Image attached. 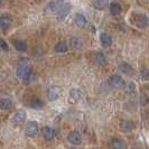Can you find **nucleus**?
<instances>
[{"mask_svg":"<svg viewBox=\"0 0 149 149\" xmlns=\"http://www.w3.org/2000/svg\"><path fill=\"white\" fill-rule=\"evenodd\" d=\"M68 49V45L65 42H58L55 45V52L56 53H66Z\"/></svg>","mask_w":149,"mask_h":149,"instance_id":"nucleus-21","label":"nucleus"},{"mask_svg":"<svg viewBox=\"0 0 149 149\" xmlns=\"http://www.w3.org/2000/svg\"><path fill=\"white\" fill-rule=\"evenodd\" d=\"M70 10H71V5H70V3H64V2H62L60 5V7H58V9L56 10L58 20H64L65 17L68 15Z\"/></svg>","mask_w":149,"mask_h":149,"instance_id":"nucleus-3","label":"nucleus"},{"mask_svg":"<svg viewBox=\"0 0 149 149\" xmlns=\"http://www.w3.org/2000/svg\"><path fill=\"white\" fill-rule=\"evenodd\" d=\"M111 148L112 149H127V145L126 142L121 139H114L111 142Z\"/></svg>","mask_w":149,"mask_h":149,"instance_id":"nucleus-20","label":"nucleus"},{"mask_svg":"<svg viewBox=\"0 0 149 149\" xmlns=\"http://www.w3.org/2000/svg\"><path fill=\"white\" fill-rule=\"evenodd\" d=\"M26 119V112L22 111V110H19V111H16L11 118H10V123L14 125V126H19L22 125V122Z\"/></svg>","mask_w":149,"mask_h":149,"instance_id":"nucleus-2","label":"nucleus"},{"mask_svg":"<svg viewBox=\"0 0 149 149\" xmlns=\"http://www.w3.org/2000/svg\"><path fill=\"white\" fill-rule=\"evenodd\" d=\"M43 136H44V138L46 140L49 141V140H52L53 138L55 137V130L52 127L46 126V127L43 128Z\"/></svg>","mask_w":149,"mask_h":149,"instance_id":"nucleus-12","label":"nucleus"},{"mask_svg":"<svg viewBox=\"0 0 149 149\" xmlns=\"http://www.w3.org/2000/svg\"><path fill=\"white\" fill-rule=\"evenodd\" d=\"M25 132L28 137H35L38 134V123L36 121H29L25 128Z\"/></svg>","mask_w":149,"mask_h":149,"instance_id":"nucleus-5","label":"nucleus"},{"mask_svg":"<svg viewBox=\"0 0 149 149\" xmlns=\"http://www.w3.org/2000/svg\"><path fill=\"white\" fill-rule=\"evenodd\" d=\"M67 140L74 146H79L82 143V136L79 131H71L67 136Z\"/></svg>","mask_w":149,"mask_h":149,"instance_id":"nucleus-6","label":"nucleus"},{"mask_svg":"<svg viewBox=\"0 0 149 149\" xmlns=\"http://www.w3.org/2000/svg\"><path fill=\"white\" fill-rule=\"evenodd\" d=\"M70 45L74 49H82L84 46V40L81 37H72L70 39Z\"/></svg>","mask_w":149,"mask_h":149,"instance_id":"nucleus-9","label":"nucleus"},{"mask_svg":"<svg viewBox=\"0 0 149 149\" xmlns=\"http://www.w3.org/2000/svg\"><path fill=\"white\" fill-rule=\"evenodd\" d=\"M107 5H108V2H107L105 0L104 1H103V0H97V1H93V2H92V6L95 7L97 9H100V10H101V9H104V7Z\"/></svg>","mask_w":149,"mask_h":149,"instance_id":"nucleus-24","label":"nucleus"},{"mask_svg":"<svg viewBox=\"0 0 149 149\" xmlns=\"http://www.w3.org/2000/svg\"><path fill=\"white\" fill-rule=\"evenodd\" d=\"M100 40H101V44L105 47H109L112 44V37L107 33H102L100 35Z\"/></svg>","mask_w":149,"mask_h":149,"instance_id":"nucleus-17","label":"nucleus"},{"mask_svg":"<svg viewBox=\"0 0 149 149\" xmlns=\"http://www.w3.org/2000/svg\"><path fill=\"white\" fill-rule=\"evenodd\" d=\"M61 95V89L60 86L53 85L47 90V97L49 101H56Z\"/></svg>","mask_w":149,"mask_h":149,"instance_id":"nucleus-7","label":"nucleus"},{"mask_svg":"<svg viewBox=\"0 0 149 149\" xmlns=\"http://www.w3.org/2000/svg\"><path fill=\"white\" fill-rule=\"evenodd\" d=\"M0 48L2 51H8L9 49V46H8L7 42L5 39H2V38H0Z\"/></svg>","mask_w":149,"mask_h":149,"instance_id":"nucleus-26","label":"nucleus"},{"mask_svg":"<svg viewBox=\"0 0 149 149\" xmlns=\"http://www.w3.org/2000/svg\"><path fill=\"white\" fill-rule=\"evenodd\" d=\"M11 25V18L9 15H2L0 16V27L3 29H7Z\"/></svg>","mask_w":149,"mask_h":149,"instance_id":"nucleus-13","label":"nucleus"},{"mask_svg":"<svg viewBox=\"0 0 149 149\" xmlns=\"http://www.w3.org/2000/svg\"><path fill=\"white\" fill-rule=\"evenodd\" d=\"M132 70H134L132 66L127 62H121L119 64V71L122 72L123 74H130L132 72Z\"/></svg>","mask_w":149,"mask_h":149,"instance_id":"nucleus-16","label":"nucleus"},{"mask_svg":"<svg viewBox=\"0 0 149 149\" xmlns=\"http://www.w3.org/2000/svg\"><path fill=\"white\" fill-rule=\"evenodd\" d=\"M109 9H110L111 15L117 16L121 13L122 7H121V5H120L119 2H111V3H110V6H109Z\"/></svg>","mask_w":149,"mask_h":149,"instance_id":"nucleus-15","label":"nucleus"},{"mask_svg":"<svg viewBox=\"0 0 149 149\" xmlns=\"http://www.w3.org/2000/svg\"><path fill=\"white\" fill-rule=\"evenodd\" d=\"M120 129L122 132H131L134 130V122L130 120H122L120 123Z\"/></svg>","mask_w":149,"mask_h":149,"instance_id":"nucleus-10","label":"nucleus"},{"mask_svg":"<svg viewBox=\"0 0 149 149\" xmlns=\"http://www.w3.org/2000/svg\"><path fill=\"white\" fill-rule=\"evenodd\" d=\"M17 76L22 80V82L28 84L33 79V70L29 65V60L28 58H22L18 62L17 64V70H16Z\"/></svg>","mask_w":149,"mask_h":149,"instance_id":"nucleus-1","label":"nucleus"},{"mask_svg":"<svg viewBox=\"0 0 149 149\" xmlns=\"http://www.w3.org/2000/svg\"><path fill=\"white\" fill-rule=\"evenodd\" d=\"M30 105H31L33 109L39 110V109H42V108L44 107V102H43L39 97H34V99L31 100V102H30Z\"/></svg>","mask_w":149,"mask_h":149,"instance_id":"nucleus-23","label":"nucleus"},{"mask_svg":"<svg viewBox=\"0 0 149 149\" xmlns=\"http://www.w3.org/2000/svg\"><path fill=\"white\" fill-rule=\"evenodd\" d=\"M62 2H51V3H48V6H47V11H51V13H56V10L58 9L60 7V5Z\"/></svg>","mask_w":149,"mask_h":149,"instance_id":"nucleus-25","label":"nucleus"},{"mask_svg":"<svg viewBox=\"0 0 149 149\" xmlns=\"http://www.w3.org/2000/svg\"><path fill=\"white\" fill-rule=\"evenodd\" d=\"M123 83H125L123 79L118 74H113L108 79V84H109L111 88H114V89L121 88V86L123 85Z\"/></svg>","mask_w":149,"mask_h":149,"instance_id":"nucleus-4","label":"nucleus"},{"mask_svg":"<svg viewBox=\"0 0 149 149\" xmlns=\"http://www.w3.org/2000/svg\"><path fill=\"white\" fill-rule=\"evenodd\" d=\"M13 107V101L8 97H2L0 99V109L2 110H9Z\"/></svg>","mask_w":149,"mask_h":149,"instance_id":"nucleus-19","label":"nucleus"},{"mask_svg":"<svg viewBox=\"0 0 149 149\" xmlns=\"http://www.w3.org/2000/svg\"><path fill=\"white\" fill-rule=\"evenodd\" d=\"M75 24L79 26V27H85L86 25H88V19H86V17L82 14H76L75 15Z\"/></svg>","mask_w":149,"mask_h":149,"instance_id":"nucleus-14","label":"nucleus"},{"mask_svg":"<svg viewBox=\"0 0 149 149\" xmlns=\"http://www.w3.org/2000/svg\"><path fill=\"white\" fill-rule=\"evenodd\" d=\"M70 95H71V99H73L74 101H79V100H81L82 99V91L79 89H72L71 90V92H70Z\"/></svg>","mask_w":149,"mask_h":149,"instance_id":"nucleus-22","label":"nucleus"},{"mask_svg":"<svg viewBox=\"0 0 149 149\" xmlns=\"http://www.w3.org/2000/svg\"><path fill=\"white\" fill-rule=\"evenodd\" d=\"M137 18L134 19V24L139 28H146L148 26V18L146 15H137Z\"/></svg>","mask_w":149,"mask_h":149,"instance_id":"nucleus-8","label":"nucleus"},{"mask_svg":"<svg viewBox=\"0 0 149 149\" xmlns=\"http://www.w3.org/2000/svg\"><path fill=\"white\" fill-rule=\"evenodd\" d=\"M93 60L95 61L97 64L103 65L107 63V56H105L104 53L102 52H94L93 53Z\"/></svg>","mask_w":149,"mask_h":149,"instance_id":"nucleus-11","label":"nucleus"},{"mask_svg":"<svg viewBox=\"0 0 149 149\" xmlns=\"http://www.w3.org/2000/svg\"><path fill=\"white\" fill-rule=\"evenodd\" d=\"M0 5H1V1H0Z\"/></svg>","mask_w":149,"mask_h":149,"instance_id":"nucleus-28","label":"nucleus"},{"mask_svg":"<svg viewBox=\"0 0 149 149\" xmlns=\"http://www.w3.org/2000/svg\"><path fill=\"white\" fill-rule=\"evenodd\" d=\"M127 90H128V92H129V93H134V91H136V85H134V82L129 83V84H128V86H127Z\"/></svg>","mask_w":149,"mask_h":149,"instance_id":"nucleus-27","label":"nucleus"},{"mask_svg":"<svg viewBox=\"0 0 149 149\" xmlns=\"http://www.w3.org/2000/svg\"><path fill=\"white\" fill-rule=\"evenodd\" d=\"M14 46L18 52H25L27 49V44L26 42H24L22 39H16L14 40Z\"/></svg>","mask_w":149,"mask_h":149,"instance_id":"nucleus-18","label":"nucleus"}]
</instances>
